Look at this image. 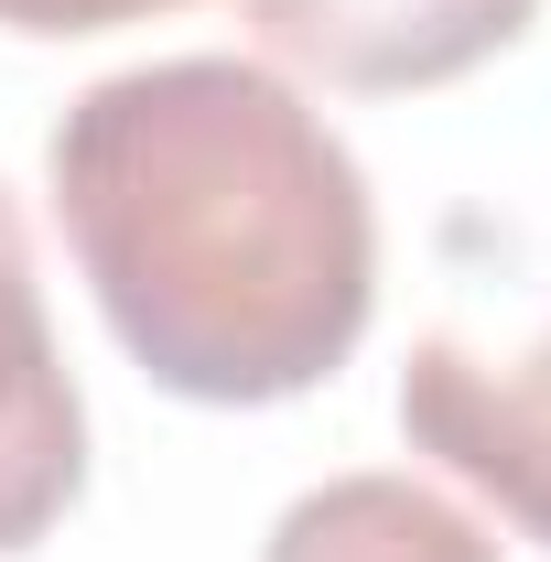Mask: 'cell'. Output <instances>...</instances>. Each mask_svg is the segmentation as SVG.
<instances>
[{
    "label": "cell",
    "instance_id": "obj_1",
    "mask_svg": "<svg viewBox=\"0 0 551 562\" xmlns=\"http://www.w3.org/2000/svg\"><path fill=\"white\" fill-rule=\"evenodd\" d=\"M55 216L109 336L206 412L325 390L379 303L368 173L271 66L162 55L55 120Z\"/></svg>",
    "mask_w": 551,
    "mask_h": 562
},
{
    "label": "cell",
    "instance_id": "obj_2",
    "mask_svg": "<svg viewBox=\"0 0 551 562\" xmlns=\"http://www.w3.org/2000/svg\"><path fill=\"white\" fill-rule=\"evenodd\" d=\"M401 432H412V454L497 497V519L551 541V314L519 347L432 325L401 368Z\"/></svg>",
    "mask_w": 551,
    "mask_h": 562
},
{
    "label": "cell",
    "instance_id": "obj_3",
    "mask_svg": "<svg viewBox=\"0 0 551 562\" xmlns=\"http://www.w3.org/2000/svg\"><path fill=\"white\" fill-rule=\"evenodd\" d=\"M541 22V0H249V33L281 66L346 98H412L454 87L486 55H508Z\"/></svg>",
    "mask_w": 551,
    "mask_h": 562
},
{
    "label": "cell",
    "instance_id": "obj_4",
    "mask_svg": "<svg viewBox=\"0 0 551 562\" xmlns=\"http://www.w3.org/2000/svg\"><path fill=\"white\" fill-rule=\"evenodd\" d=\"M76 487H87V401L55 357L33 238L0 184V552H33L76 508Z\"/></svg>",
    "mask_w": 551,
    "mask_h": 562
},
{
    "label": "cell",
    "instance_id": "obj_5",
    "mask_svg": "<svg viewBox=\"0 0 551 562\" xmlns=\"http://www.w3.org/2000/svg\"><path fill=\"white\" fill-rule=\"evenodd\" d=\"M260 562H508L421 476H325L271 519Z\"/></svg>",
    "mask_w": 551,
    "mask_h": 562
},
{
    "label": "cell",
    "instance_id": "obj_6",
    "mask_svg": "<svg viewBox=\"0 0 551 562\" xmlns=\"http://www.w3.org/2000/svg\"><path fill=\"white\" fill-rule=\"evenodd\" d=\"M151 11H184V0H0V33H120Z\"/></svg>",
    "mask_w": 551,
    "mask_h": 562
}]
</instances>
